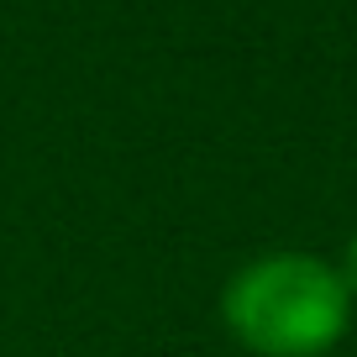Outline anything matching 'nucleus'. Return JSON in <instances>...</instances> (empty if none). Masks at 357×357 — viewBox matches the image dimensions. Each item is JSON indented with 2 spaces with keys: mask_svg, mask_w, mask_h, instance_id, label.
<instances>
[{
  "mask_svg": "<svg viewBox=\"0 0 357 357\" xmlns=\"http://www.w3.org/2000/svg\"><path fill=\"white\" fill-rule=\"evenodd\" d=\"M221 321L257 357H326L352 326V294L326 257L268 252L231 273Z\"/></svg>",
  "mask_w": 357,
  "mask_h": 357,
  "instance_id": "nucleus-1",
  "label": "nucleus"
},
{
  "mask_svg": "<svg viewBox=\"0 0 357 357\" xmlns=\"http://www.w3.org/2000/svg\"><path fill=\"white\" fill-rule=\"evenodd\" d=\"M336 273H342L347 294H352V300H357V236H352V242H347V252H342V268H336Z\"/></svg>",
  "mask_w": 357,
  "mask_h": 357,
  "instance_id": "nucleus-2",
  "label": "nucleus"
}]
</instances>
